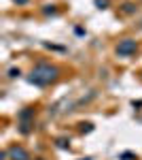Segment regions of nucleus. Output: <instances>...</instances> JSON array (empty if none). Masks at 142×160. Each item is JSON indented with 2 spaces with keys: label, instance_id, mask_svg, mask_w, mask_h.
<instances>
[{
  "label": "nucleus",
  "instance_id": "8",
  "mask_svg": "<svg viewBox=\"0 0 142 160\" xmlns=\"http://www.w3.org/2000/svg\"><path fill=\"white\" fill-rule=\"evenodd\" d=\"M17 75H19V68H11L9 71V77H17Z\"/></svg>",
  "mask_w": 142,
  "mask_h": 160
},
{
  "label": "nucleus",
  "instance_id": "1",
  "mask_svg": "<svg viewBox=\"0 0 142 160\" xmlns=\"http://www.w3.org/2000/svg\"><path fill=\"white\" fill-rule=\"evenodd\" d=\"M57 68L55 66H49V64H38L34 71H32V75L28 77V81L30 83H34V86H47V83H51V81H55L57 79Z\"/></svg>",
  "mask_w": 142,
  "mask_h": 160
},
{
  "label": "nucleus",
  "instance_id": "2",
  "mask_svg": "<svg viewBox=\"0 0 142 160\" xmlns=\"http://www.w3.org/2000/svg\"><path fill=\"white\" fill-rule=\"evenodd\" d=\"M134 51H136V41H131V38L119 41V45H117V53L119 56H131Z\"/></svg>",
  "mask_w": 142,
  "mask_h": 160
},
{
  "label": "nucleus",
  "instance_id": "3",
  "mask_svg": "<svg viewBox=\"0 0 142 160\" xmlns=\"http://www.w3.org/2000/svg\"><path fill=\"white\" fill-rule=\"evenodd\" d=\"M9 156H11V160H30V156H28V152H25L24 148H17V145H13L9 152H7Z\"/></svg>",
  "mask_w": 142,
  "mask_h": 160
},
{
  "label": "nucleus",
  "instance_id": "6",
  "mask_svg": "<svg viewBox=\"0 0 142 160\" xmlns=\"http://www.w3.org/2000/svg\"><path fill=\"white\" fill-rule=\"evenodd\" d=\"M57 145L59 148H68V141L66 139H57Z\"/></svg>",
  "mask_w": 142,
  "mask_h": 160
},
{
  "label": "nucleus",
  "instance_id": "5",
  "mask_svg": "<svg viewBox=\"0 0 142 160\" xmlns=\"http://www.w3.org/2000/svg\"><path fill=\"white\" fill-rule=\"evenodd\" d=\"M95 4H98L100 9H106V7H108V0H95Z\"/></svg>",
  "mask_w": 142,
  "mask_h": 160
},
{
  "label": "nucleus",
  "instance_id": "9",
  "mask_svg": "<svg viewBox=\"0 0 142 160\" xmlns=\"http://www.w3.org/2000/svg\"><path fill=\"white\" fill-rule=\"evenodd\" d=\"M15 2H19V4H25V2H28V0H15Z\"/></svg>",
  "mask_w": 142,
  "mask_h": 160
},
{
  "label": "nucleus",
  "instance_id": "7",
  "mask_svg": "<svg viewBox=\"0 0 142 160\" xmlns=\"http://www.w3.org/2000/svg\"><path fill=\"white\" fill-rule=\"evenodd\" d=\"M123 11H125V13H134V4H125Z\"/></svg>",
  "mask_w": 142,
  "mask_h": 160
},
{
  "label": "nucleus",
  "instance_id": "4",
  "mask_svg": "<svg viewBox=\"0 0 142 160\" xmlns=\"http://www.w3.org/2000/svg\"><path fill=\"white\" fill-rule=\"evenodd\" d=\"M21 120H28V118H32V109H25V111H21V115H19Z\"/></svg>",
  "mask_w": 142,
  "mask_h": 160
}]
</instances>
